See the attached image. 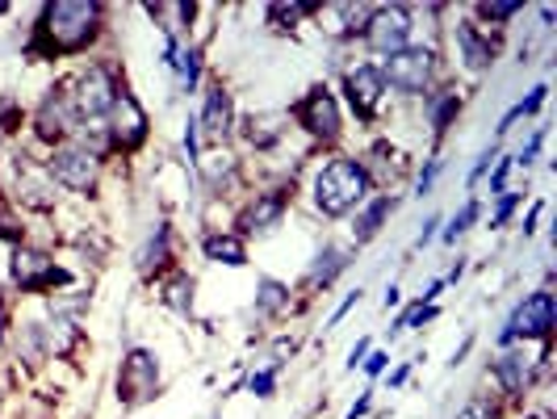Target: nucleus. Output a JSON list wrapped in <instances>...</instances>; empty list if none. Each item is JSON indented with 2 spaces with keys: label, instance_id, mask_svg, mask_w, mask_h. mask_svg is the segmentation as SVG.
I'll use <instances>...</instances> for the list:
<instances>
[{
  "label": "nucleus",
  "instance_id": "obj_15",
  "mask_svg": "<svg viewBox=\"0 0 557 419\" xmlns=\"http://www.w3.org/2000/svg\"><path fill=\"white\" fill-rule=\"evenodd\" d=\"M106 131H110L117 160L139 156L143 147L151 143V113H147V106H143L131 88H122V93H117L113 110L106 113Z\"/></svg>",
  "mask_w": 557,
  "mask_h": 419
},
{
  "label": "nucleus",
  "instance_id": "obj_54",
  "mask_svg": "<svg viewBox=\"0 0 557 419\" xmlns=\"http://www.w3.org/2000/svg\"><path fill=\"white\" fill-rule=\"evenodd\" d=\"M445 289H448L445 278H432V281H428V285H423V289H419V303H428V307H436V298H441Z\"/></svg>",
  "mask_w": 557,
  "mask_h": 419
},
{
  "label": "nucleus",
  "instance_id": "obj_12",
  "mask_svg": "<svg viewBox=\"0 0 557 419\" xmlns=\"http://www.w3.org/2000/svg\"><path fill=\"white\" fill-rule=\"evenodd\" d=\"M160 391H164V365H160V357L151 348H143V344H131L122 353V361H117V378H113L117 403L135 411V407L156 403Z\"/></svg>",
  "mask_w": 557,
  "mask_h": 419
},
{
  "label": "nucleus",
  "instance_id": "obj_1",
  "mask_svg": "<svg viewBox=\"0 0 557 419\" xmlns=\"http://www.w3.org/2000/svg\"><path fill=\"white\" fill-rule=\"evenodd\" d=\"M110 34V4L101 0H47L34 13L22 56L29 63H59V59L88 56Z\"/></svg>",
  "mask_w": 557,
  "mask_h": 419
},
{
  "label": "nucleus",
  "instance_id": "obj_51",
  "mask_svg": "<svg viewBox=\"0 0 557 419\" xmlns=\"http://www.w3.org/2000/svg\"><path fill=\"white\" fill-rule=\"evenodd\" d=\"M369 353H373V340H369V335H361V340L352 344V353H348V361H344V369H348V373H357V369H361V361L369 357Z\"/></svg>",
  "mask_w": 557,
  "mask_h": 419
},
{
  "label": "nucleus",
  "instance_id": "obj_14",
  "mask_svg": "<svg viewBox=\"0 0 557 419\" xmlns=\"http://www.w3.org/2000/svg\"><path fill=\"white\" fill-rule=\"evenodd\" d=\"M76 126H81V113H76L72 97H67V84L55 81L38 97V106L29 113V135H34V143H42L51 151L59 143H72Z\"/></svg>",
  "mask_w": 557,
  "mask_h": 419
},
{
  "label": "nucleus",
  "instance_id": "obj_52",
  "mask_svg": "<svg viewBox=\"0 0 557 419\" xmlns=\"http://www.w3.org/2000/svg\"><path fill=\"white\" fill-rule=\"evenodd\" d=\"M373 398H377V394H373V386H369V391H361V394H357V403L344 411V419H364L369 411H373Z\"/></svg>",
  "mask_w": 557,
  "mask_h": 419
},
{
  "label": "nucleus",
  "instance_id": "obj_23",
  "mask_svg": "<svg viewBox=\"0 0 557 419\" xmlns=\"http://www.w3.org/2000/svg\"><path fill=\"white\" fill-rule=\"evenodd\" d=\"M352 260H357V251L352 248H344V244H335V239H323V248L310 256L307 278H302L307 294H327L335 281L352 269Z\"/></svg>",
  "mask_w": 557,
  "mask_h": 419
},
{
  "label": "nucleus",
  "instance_id": "obj_55",
  "mask_svg": "<svg viewBox=\"0 0 557 419\" xmlns=\"http://www.w3.org/2000/svg\"><path fill=\"white\" fill-rule=\"evenodd\" d=\"M470 348H474V335H466V344H461V348L448 357V369H457V365L466 361V357H470Z\"/></svg>",
  "mask_w": 557,
  "mask_h": 419
},
{
  "label": "nucleus",
  "instance_id": "obj_37",
  "mask_svg": "<svg viewBox=\"0 0 557 419\" xmlns=\"http://www.w3.org/2000/svg\"><path fill=\"white\" fill-rule=\"evenodd\" d=\"M277 378H281V365H273V361L256 365L248 378H244V391H248L251 398H273V394H277Z\"/></svg>",
  "mask_w": 557,
  "mask_h": 419
},
{
  "label": "nucleus",
  "instance_id": "obj_21",
  "mask_svg": "<svg viewBox=\"0 0 557 419\" xmlns=\"http://www.w3.org/2000/svg\"><path fill=\"white\" fill-rule=\"evenodd\" d=\"M398 206H403V197L394 194V189H382V194H373L369 201H364L361 210L348 219V235H352V251L369 248L386 226H391V219L398 214Z\"/></svg>",
  "mask_w": 557,
  "mask_h": 419
},
{
  "label": "nucleus",
  "instance_id": "obj_41",
  "mask_svg": "<svg viewBox=\"0 0 557 419\" xmlns=\"http://www.w3.org/2000/svg\"><path fill=\"white\" fill-rule=\"evenodd\" d=\"M441 172H445V160H441V151H432L428 160H423V168L416 172V185H411V197H432V189H436V181H441Z\"/></svg>",
  "mask_w": 557,
  "mask_h": 419
},
{
  "label": "nucleus",
  "instance_id": "obj_11",
  "mask_svg": "<svg viewBox=\"0 0 557 419\" xmlns=\"http://www.w3.org/2000/svg\"><path fill=\"white\" fill-rule=\"evenodd\" d=\"M42 168H47V176L55 181V189H63V194L81 197V201H97V197H101L106 164L92 160V156H88L84 147H76V143H59V147H51L47 160H42Z\"/></svg>",
  "mask_w": 557,
  "mask_h": 419
},
{
  "label": "nucleus",
  "instance_id": "obj_29",
  "mask_svg": "<svg viewBox=\"0 0 557 419\" xmlns=\"http://www.w3.org/2000/svg\"><path fill=\"white\" fill-rule=\"evenodd\" d=\"M168 76L176 81V93H185V97L201 93V76H206V47H201V42H185V47L176 51V63H172V72H168Z\"/></svg>",
  "mask_w": 557,
  "mask_h": 419
},
{
  "label": "nucleus",
  "instance_id": "obj_3",
  "mask_svg": "<svg viewBox=\"0 0 557 419\" xmlns=\"http://www.w3.org/2000/svg\"><path fill=\"white\" fill-rule=\"evenodd\" d=\"M63 84H67V97H72V106L81 113V122H106V113L113 110L117 93L126 88V72H122L117 59L101 56L81 63L72 76H63Z\"/></svg>",
  "mask_w": 557,
  "mask_h": 419
},
{
  "label": "nucleus",
  "instance_id": "obj_22",
  "mask_svg": "<svg viewBox=\"0 0 557 419\" xmlns=\"http://www.w3.org/2000/svg\"><path fill=\"white\" fill-rule=\"evenodd\" d=\"M235 139L244 143L256 156H269V151H281L285 139H289V118L285 113H244L235 122Z\"/></svg>",
  "mask_w": 557,
  "mask_h": 419
},
{
  "label": "nucleus",
  "instance_id": "obj_28",
  "mask_svg": "<svg viewBox=\"0 0 557 419\" xmlns=\"http://www.w3.org/2000/svg\"><path fill=\"white\" fill-rule=\"evenodd\" d=\"M160 285V303H164L172 315H181V319H194V310H197V281L185 273V269H172L168 278L156 281Z\"/></svg>",
  "mask_w": 557,
  "mask_h": 419
},
{
  "label": "nucleus",
  "instance_id": "obj_34",
  "mask_svg": "<svg viewBox=\"0 0 557 419\" xmlns=\"http://www.w3.org/2000/svg\"><path fill=\"white\" fill-rule=\"evenodd\" d=\"M92 307V289H59L47 298V319H67V323H81Z\"/></svg>",
  "mask_w": 557,
  "mask_h": 419
},
{
  "label": "nucleus",
  "instance_id": "obj_38",
  "mask_svg": "<svg viewBox=\"0 0 557 419\" xmlns=\"http://www.w3.org/2000/svg\"><path fill=\"white\" fill-rule=\"evenodd\" d=\"M0 239L9 244V251L13 248H22V244H29V231H26V219L0 197Z\"/></svg>",
  "mask_w": 557,
  "mask_h": 419
},
{
  "label": "nucleus",
  "instance_id": "obj_31",
  "mask_svg": "<svg viewBox=\"0 0 557 419\" xmlns=\"http://www.w3.org/2000/svg\"><path fill=\"white\" fill-rule=\"evenodd\" d=\"M17 340H13V353H17V361L26 365L29 373H38L47 361V328H42V319H26L22 328H13Z\"/></svg>",
  "mask_w": 557,
  "mask_h": 419
},
{
  "label": "nucleus",
  "instance_id": "obj_16",
  "mask_svg": "<svg viewBox=\"0 0 557 419\" xmlns=\"http://www.w3.org/2000/svg\"><path fill=\"white\" fill-rule=\"evenodd\" d=\"M197 131H201V147H226L235 139V93L223 81H206L201 84V106H197Z\"/></svg>",
  "mask_w": 557,
  "mask_h": 419
},
{
  "label": "nucleus",
  "instance_id": "obj_35",
  "mask_svg": "<svg viewBox=\"0 0 557 419\" xmlns=\"http://www.w3.org/2000/svg\"><path fill=\"white\" fill-rule=\"evenodd\" d=\"M436 319H441V307H428V303L411 298L407 307L394 315L391 340H398V335H407V332H416V328H428V323H436Z\"/></svg>",
  "mask_w": 557,
  "mask_h": 419
},
{
  "label": "nucleus",
  "instance_id": "obj_19",
  "mask_svg": "<svg viewBox=\"0 0 557 419\" xmlns=\"http://www.w3.org/2000/svg\"><path fill=\"white\" fill-rule=\"evenodd\" d=\"M135 269H139V278L151 281V285L160 278H168L172 269H181V264H176V231H172V219H168V214L147 226L139 251H135Z\"/></svg>",
  "mask_w": 557,
  "mask_h": 419
},
{
  "label": "nucleus",
  "instance_id": "obj_20",
  "mask_svg": "<svg viewBox=\"0 0 557 419\" xmlns=\"http://www.w3.org/2000/svg\"><path fill=\"white\" fill-rule=\"evenodd\" d=\"M419 113H423V126L432 131L436 147H441V139L457 126V118L466 113V93H461V84L436 81L423 97H419Z\"/></svg>",
  "mask_w": 557,
  "mask_h": 419
},
{
  "label": "nucleus",
  "instance_id": "obj_53",
  "mask_svg": "<svg viewBox=\"0 0 557 419\" xmlns=\"http://www.w3.org/2000/svg\"><path fill=\"white\" fill-rule=\"evenodd\" d=\"M9 332H13V307H9V294L0 289V348H4Z\"/></svg>",
  "mask_w": 557,
  "mask_h": 419
},
{
  "label": "nucleus",
  "instance_id": "obj_17",
  "mask_svg": "<svg viewBox=\"0 0 557 419\" xmlns=\"http://www.w3.org/2000/svg\"><path fill=\"white\" fill-rule=\"evenodd\" d=\"M448 38H453V47H457V63H461L470 76H486V72L499 63L503 34H486V29H478L466 13L448 26Z\"/></svg>",
  "mask_w": 557,
  "mask_h": 419
},
{
  "label": "nucleus",
  "instance_id": "obj_39",
  "mask_svg": "<svg viewBox=\"0 0 557 419\" xmlns=\"http://www.w3.org/2000/svg\"><path fill=\"white\" fill-rule=\"evenodd\" d=\"M491 201H495V210H491V231H503V226L524 210V189H507V194L491 197Z\"/></svg>",
  "mask_w": 557,
  "mask_h": 419
},
{
  "label": "nucleus",
  "instance_id": "obj_18",
  "mask_svg": "<svg viewBox=\"0 0 557 419\" xmlns=\"http://www.w3.org/2000/svg\"><path fill=\"white\" fill-rule=\"evenodd\" d=\"M491 382H495V394L499 403H524L536 386V361L529 357V348H503L491 357Z\"/></svg>",
  "mask_w": 557,
  "mask_h": 419
},
{
  "label": "nucleus",
  "instance_id": "obj_33",
  "mask_svg": "<svg viewBox=\"0 0 557 419\" xmlns=\"http://www.w3.org/2000/svg\"><path fill=\"white\" fill-rule=\"evenodd\" d=\"M545 106H549V84L541 81V84H532L529 93H524V97H520V101L499 118V126H495V143H503L511 131H516V122H529V118H536Z\"/></svg>",
  "mask_w": 557,
  "mask_h": 419
},
{
  "label": "nucleus",
  "instance_id": "obj_5",
  "mask_svg": "<svg viewBox=\"0 0 557 419\" xmlns=\"http://www.w3.org/2000/svg\"><path fill=\"white\" fill-rule=\"evenodd\" d=\"M285 118H289L314 147H327V151H332V147L344 143V106H339V97L332 93L327 81L310 84L307 93L285 110Z\"/></svg>",
  "mask_w": 557,
  "mask_h": 419
},
{
  "label": "nucleus",
  "instance_id": "obj_49",
  "mask_svg": "<svg viewBox=\"0 0 557 419\" xmlns=\"http://www.w3.org/2000/svg\"><path fill=\"white\" fill-rule=\"evenodd\" d=\"M361 298H364V289H361V285H357V289H348V294H344V303H339V307L332 310V319H327V328H339V323H344V319L352 315V307H357Z\"/></svg>",
  "mask_w": 557,
  "mask_h": 419
},
{
  "label": "nucleus",
  "instance_id": "obj_8",
  "mask_svg": "<svg viewBox=\"0 0 557 419\" xmlns=\"http://www.w3.org/2000/svg\"><path fill=\"white\" fill-rule=\"evenodd\" d=\"M289 210H294V181L256 189L251 197L239 201V210L231 219V231L239 239H269V235H277L281 226H285Z\"/></svg>",
  "mask_w": 557,
  "mask_h": 419
},
{
  "label": "nucleus",
  "instance_id": "obj_27",
  "mask_svg": "<svg viewBox=\"0 0 557 419\" xmlns=\"http://www.w3.org/2000/svg\"><path fill=\"white\" fill-rule=\"evenodd\" d=\"M251 310H256L260 323H281L294 310V289L281 278H260L256 281V303H251Z\"/></svg>",
  "mask_w": 557,
  "mask_h": 419
},
{
  "label": "nucleus",
  "instance_id": "obj_10",
  "mask_svg": "<svg viewBox=\"0 0 557 419\" xmlns=\"http://www.w3.org/2000/svg\"><path fill=\"white\" fill-rule=\"evenodd\" d=\"M339 97L361 126H377L382 113H386V101H391V88L382 81L377 59H352L339 76Z\"/></svg>",
  "mask_w": 557,
  "mask_h": 419
},
{
  "label": "nucleus",
  "instance_id": "obj_7",
  "mask_svg": "<svg viewBox=\"0 0 557 419\" xmlns=\"http://www.w3.org/2000/svg\"><path fill=\"white\" fill-rule=\"evenodd\" d=\"M554 332H557L554 289H532L503 319L499 335H495V348L503 353V348H524V344H554Z\"/></svg>",
  "mask_w": 557,
  "mask_h": 419
},
{
  "label": "nucleus",
  "instance_id": "obj_43",
  "mask_svg": "<svg viewBox=\"0 0 557 419\" xmlns=\"http://www.w3.org/2000/svg\"><path fill=\"white\" fill-rule=\"evenodd\" d=\"M29 122V113L22 110V101H13V97H4L0 101V135L4 139H13V135H22V126Z\"/></svg>",
  "mask_w": 557,
  "mask_h": 419
},
{
  "label": "nucleus",
  "instance_id": "obj_56",
  "mask_svg": "<svg viewBox=\"0 0 557 419\" xmlns=\"http://www.w3.org/2000/svg\"><path fill=\"white\" fill-rule=\"evenodd\" d=\"M398 303H403V289H398V281H391V285H386V298H382V307L391 310V307H398Z\"/></svg>",
  "mask_w": 557,
  "mask_h": 419
},
{
  "label": "nucleus",
  "instance_id": "obj_4",
  "mask_svg": "<svg viewBox=\"0 0 557 419\" xmlns=\"http://www.w3.org/2000/svg\"><path fill=\"white\" fill-rule=\"evenodd\" d=\"M76 273L67 264H59L55 251L42 244H22L9 251V285L26 298H51L59 289H67Z\"/></svg>",
  "mask_w": 557,
  "mask_h": 419
},
{
  "label": "nucleus",
  "instance_id": "obj_45",
  "mask_svg": "<svg viewBox=\"0 0 557 419\" xmlns=\"http://www.w3.org/2000/svg\"><path fill=\"white\" fill-rule=\"evenodd\" d=\"M511 172H516V160H511V156H499V160H495V168L486 172V194H491V197L507 194V181H511Z\"/></svg>",
  "mask_w": 557,
  "mask_h": 419
},
{
  "label": "nucleus",
  "instance_id": "obj_6",
  "mask_svg": "<svg viewBox=\"0 0 557 419\" xmlns=\"http://www.w3.org/2000/svg\"><path fill=\"white\" fill-rule=\"evenodd\" d=\"M382 67V81L398 97H423L436 81H445V51L436 42H411L403 51H394L391 59L377 63Z\"/></svg>",
  "mask_w": 557,
  "mask_h": 419
},
{
  "label": "nucleus",
  "instance_id": "obj_2",
  "mask_svg": "<svg viewBox=\"0 0 557 419\" xmlns=\"http://www.w3.org/2000/svg\"><path fill=\"white\" fill-rule=\"evenodd\" d=\"M377 194L369 172H364L361 156H327L323 164L310 172L307 197L310 210L323 219V223H339V219H352L369 197Z\"/></svg>",
  "mask_w": 557,
  "mask_h": 419
},
{
  "label": "nucleus",
  "instance_id": "obj_36",
  "mask_svg": "<svg viewBox=\"0 0 557 419\" xmlns=\"http://www.w3.org/2000/svg\"><path fill=\"white\" fill-rule=\"evenodd\" d=\"M72 248L81 251L88 264H106L110 260V239L101 235V226H76V235H72Z\"/></svg>",
  "mask_w": 557,
  "mask_h": 419
},
{
  "label": "nucleus",
  "instance_id": "obj_24",
  "mask_svg": "<svg viewBox=\"0 0 557 419\" xmlns=\"http://www.w3.org/2000/svg\"><path fill=\"white\" fill-rule=\"evenodd\" d=\"M156 29H160V38H176V42H194V22H197V4L189 0H160V4H147L143 9Z\"/></svg>",
  "mask_w": 557,
  "mask_h": 419
},
{
  "label": "nucleus",
  "instance_id": "obj_44",
  "mask_svg": "<svg viewBox=\"0 0 557 419\" xmlns=\"http://www.w3.org/2000/svg\"><path fill=\"white\" fill-rule=\"evenodd\" d=\"M545 139H549V131H545V126H536V131L529 135V143H524V147L511 156V160H516V168H532V164H536V160H541V151H545Z\"/></svg>",
  "mask_w": 557,
  "mask_h": 419
},
{
  "label": "nucleus",
  "instance_id": "obj_9",
  "mask_svg": "<svg viewBox=\"0 0 557 419\" xmlns=\"http://www.w3.org/2000/svg\"><path fill=\"white\" fill-rule=\"evenodd\" d=\"M4 201L22 214H55L59 210V189L55 181L47 176L42 160H34L29 151H13L9 156V194Z\"/></svg>",
  "mask_w": 557,
  "mask_h": 419
},
{
  "label": "nucleus",
  "instance_id": "obj_13",
  "mask_svg": "<svg viewBox=\"0 0 557 419\" xmlns=\"http://www.w3.org/2000/svg\"><path fill=\"white\" fill-rule=\"evenodd\" d=\"M411 42H416V9L411 4H373L361 34L364 51L377 56V63H382V59H391L394 51H403Z\"/></svg>",
  "mask_w": 557,
  "mask_h": 419
},
{
  "label": "nucleus",
  "instance_id": "obj_50",
  "mask_svg": "<svg viewBox=\"0 0 557 419\" xmlns=\"http://www.w3.org/2000/svg\"><path fill=\"white\" fill-rule=\"evenodd\" d=\"M416 365H419V361H403V365H394V369H386V391H403V386L411 382Z\"/></svg>",
  "mask_w": 557,
  "mask_h": 419
},
{
  "label": "nucleus",
  "instance_id": "obj_26",
  "mask_svg": "<svg viewBox=\"0 0 557 419\" xmlns=\"http://www.w3.org/2000/svg\"><path fill=\"white\" fill-rule=\"evenodd\" d=\"M524 13H529L524 0H482V4H466V17L478 29H486V34H507V26L516 17H524Z\"/></svg>",
  "mask_w": 557,
  "mask_h": 419
},
{
  "label": "nucleus",
  "instance_id": "obj_40",
  "mask_svg": "<svg viewBox=\"0 0 557 419\" xmlns=\"http://www.w3.org/2000/svg\"><path fill=\"white\" fill-rule=\"evenodd\" d=\"M457 419H503L499 394H470V398L461 403Z\"/></svg>",
  "mask_w": 557,
  "mask_h": 419
},
{
  "label": "nucleus",
  "instance_id": "obj_30",
  "mask_svg": "<svg viewBox=\"0 0 557 419\" xmlns=\"http://www.w3.org/2000/svg\"><path fill=\"white\" fill-rule=\"evenodd\" d=\"M42 328H47V361H76V353L84 348L81 323L47 319V315H42Z\"/></svg>",
  "mask_w": 557,
  "mask_h": 419
},
{
  "label": "nucleus",
  "instance_id": "obj_46",
  "mask_svg": "<svg viewBox=\"0 0 557 419\" xmlns=\"http://www.w3.org/2000/svg\"><path fill=\"white\" fill-rule=\"evenodd\" d=\"M386 369H391V353L386 348H373L369 357L361 361V373L369 382H377V378H386Z\"/></svg>",
  "mask_w": 557,
  "mask_h": 419
},
{
  "label": "nucleus",
  "instance_id": "obj_25",
  "mask_svg": "<svg viewBox=\"0 0 557 419\" xmlns=\"http://www.w3.org/2000/svg\"><path fill=\"white\" fill-rule=\"evenodd\" d=\"M197 248L201 256L210 260V264H223V269H244L251 260L248 251V239H239L231 226H210V231H201V239H197Z\"/></svg>",
  "mask_w": 557,
  "mask_h": 419
},
{
  "label": "nucleus",
  "instance_id": "obj_42",
  "mask_svg": "<svg viewBox=\"0 0 557 419\" xmlns=\"http://www.w3.org/2000/svg\"><path fill=\"white\" fill-rule=\"evenodd\" d=\"M503 156V143H486L482 151L474 156V164H470V172H466V189H478L482 181H486V172L495 168V160Z\"/></svg>",
  "mask_w": 557,
  "mask_h": 419
},
{
  "label": "nucleus",
  "instance_id": "obj_32",
  "mask_svg": "<svg viewBox=\"0 0 557 419\" xmlns=\"http://www.w3.org/2000/svg\"><path fill=\"white\" fill-rule=\"evenodd\" d=\"M482 214H486V201H482V197H474V194H466V201H461V206L448 214L445 223H441V235H436V239H441L445 248H453L457 239H466V235L482 223Z\"/></svg>",
  "mask_w": 557,
  "mask_h": 419
},
{
  "label": "nucleus",
  "instance_id": "obj_48",
  "mask_svg": "<svg viewBox=\"0 0 557 419\" xmlns=\"http://www.w3.org/2000/svg\"><path fill=\"white\" fill-rule=\"evenodd\" d=\"M441 223H445V219H441V214H428V219H423V223H419L416 251H423V248H432V244H436V235H441Z\"/></svg>",
  "mask_w": 557,
  "mask_h": 419
},
{
  "label": "nucleus",
  "instance_id": "obj_47",
  "mask_svg": "<svg viewBox=\"0 0 557 419\" xmlns=\"http://www.w3.org/2000/svg\"><path fill=\"white\" fill-rule=\"evenodd\" d=\"M545 210H549V201H545V197H536V201L529 206V214L520 219V235H524V239L536 235V226H541V219H545Z\"/></svg>",
  "mask_w": 557,
  "mask_h": 419
}]
</instances>
